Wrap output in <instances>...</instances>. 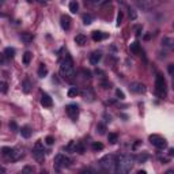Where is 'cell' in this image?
I'll list each match as a JSON object with an SVG mask.
<instances>
[{"instance_id": "1", "label": "cell", "mask_w": 174, "mask_h": 174, "mask_svg": "<svg viewBox=\"0 0 174 174\" xmlns=\"http://www.w3.org/2000/svg\"><path fill=\"white\" fill-rule=\"evenodd\" d=\"M133 157L131 155H121V157L116 158V171L118 173H128L133 166Z\"/></svg>"}, {"instance_id": "2", "label": "cell", "mask_w": 174, "mask_h": 174, "mask_svg": "<svg viewBox=\"0 0 174 174\" xmlns=\"http://www.w3.org/2000/svg\"><path fill=\"white\" fill-rule=\"evenodd\" d=\"M60 73L61 76L67 79H72L73 73H75V69H73V61L69 55H65V57L63 59L61 64H60Z\"/></svg>"}, {"instance_id": "3", "label": "cell", "mask_w": 174, "mask_h": 174, "mask_svg": "<svg viewBox=\"0 0 174 174\" xmlns=\"http://www.w3.org/2000/svg\"><path fill=\"white\" fill-rule=\"evenodd\" d=\"M1 151H3V155H4V158H6V159H8V161H18V159L21 158V155H22V152L19 151L18 148L4 147Z\"/></svg>"}, {"instance_id": "4", "label": "cell", "mask_w": 174, "mask_h": 174, "mask_svg": "<svg viewBox=\"0 0 174 174\" xmlns=\"http://www.w3.org/2000/svg\"><path fill=\"white\" fill-rule=\"evenodd\" d=\"M99 163H101V166L103 169L112 170V169H114V166H116V157H114V155H105V157L99 161Z\"/></svg>"}, {"instance_id": "5", "label": "cell", "mask_w": 174, "mask_h": 174, "mask_svg": "<svg viewBox=\"0 0 174 174\" xmlns=\"http://www.w3.org/2000/svg\"><path fill=\"white\" fill-rule=\"evenodd\" d=\"M150 141H151L152 146H155L157 148H161V150L167 147L166 140L163 139L162 136H159V135H151V136H150Z\"/></svg>"}, {"instance_id": "6", "label": "cell", "mask_w": 174, "mask_h": 174, "mask_svg": "<svg viewBox=\"0 0 174 174\" xmlns=\"http://www.w3.org/2000/svg\"><path fill=\"white\" fill-rule=\"evenodd\" d=\"M155 87H157V93L159 95H166V82L162 75L157 76V82H155Z\"/></svg>"}, {"instance_id": "7", "label": "cell", "mask_w": 174, "mask_h": 174, "mask_svg": "<svg viewBox=\"0 0 174 174\" xmlns=\"http://www.w3.org/2000/svg\"><path fill=\"white\" fill-rule=\"evenodd\" d=\"M55 163H56L57 167H67V166H69V163H71V159L68 157H65L64 154H59L55 158Z\"/></svg>"}, {"instance_id": "8", "label": "cell", "mask_w": 174, "mask_h": 174, "mask_svg": "<svg viewBox=\"0 0 174 174\" xmlns=\"http://www.w3.org/2000/svg\"><path fill=\"white\" fill-rule=\"evenodd\" d=\"M33 155L37 161H44V144H42L41 141H37V143H35Z\"/></svg>"}, {"instance_id": "9", "label": "cell", "mask_w": 174, "mask_h": 174, "mask_svg": "<svg viewBox=\"0 0 174 174\" xmlns=\"http://www.w3.org/2000/svg\"><path fill=\"white\" fill-rule=\"evenodd\" d=\"M136 4L140 7L141 10L148 11V10H151L152 7H154L155 1H154V0H136Z\"/></svg>"}, {"instance_id": "10", "label": "cell", "mask_w": 174, "mask_h": 174, "mask_svg": "<svg viewBox=\"0 0 174 174\" xmlns=\"http://www.w3.org/2000/svg\"><path fill=\"white\" fill-rule=\"evenodd\" d=\"M65 110H67V114L72 118V120H76V118H78V116H79V107L76 106V105L71 103V105H68V106L65 107Z\"/></svg>"}, {"instance_id": "11", "label": "cell", "mask_w": 174, "mask_h": 174, "mask_svg": "<svg viewBox=\"0 0 174 174\" xmlns=\"http://www.w3.org/2000/svg\"><path fill=\"white\" fill-rule=\"evenodd\" d=\"M129 90L133 91V93H137V94H141L146 91V86L143 83H139V82H133V83L129 84Z\"/></svg>"}, {"instance_id": "12", "label": "cell", "mask_w": 174, "mask_h": 174, "mask_svg": "<svg viewBox=\"0 0 174 174\" xmlns=\"http://www.w3.org/2000/svg\"><path fill=\"white\" fill-rule=\"evenodd\" d=\"M60 23H61V27L64 30H69V27H71V18L68 17V15H61Z\"/></svg>"}, {"instance_id": "13", "label": "cell", "mask_w": 174, "mask_h": 174, "mask_svg": "<svg viewBox=\"0 0 174 174\" xmlns=\"http://www.w3.org/2000/svg\"><path fill=\"white\" fill-rule=\"evenodd\" d=\"M101 59H102L101 52H93V53L90 55V63L91 64H94V65L101 61Z\"/></svg>"}, {"instance_id": "14", "label": "cell", "mask_w": 174, "mask_h": 174, "mask_svg": "<svg viewBox=\"0 0 174 174\" xmlns=\"http://www.w3.org/2000/svg\"><path fill=\"white\" fill-rule=\"evenodd\" d=\"M52 103H53V102H52V98L48 95V94H44V95L41 97V105L44 107H51Z\"/></svg>"}, {"instance_id": "15", "label": "cell", "mask_w": 174, "mask_h": 174, "mask_svg": "<svg viewBox=\"0 0 174 174\" xmlns=\"http://www.w3.org/2000/svg\"><path fill=\"white\" fill-rule=\"evenodd\" d=\"M75 42H76L79 46H83L87 44V38L84 37L83 34H78V35L75 37Z\"/></svg>"}, {"instance_id": "16", "label": "cell", "mask_w": 174, "mask_h": 174, "mask_svg": "<svg viewBox=\"0 0 174 174\" xmlns=\"http://www.w3.org/2000/svg\"><path fill=\"white\" fill-rule=\"evenodd\" d=\"M21 135H22L23 137H26V139L30 137V136H31V129H30V127H27V125H26V127H22V129H21Z\"/></svg>"}, {"instance_id": "17", "label": "cell", "mask_w": 174, "mask_h": 174, "mask_svg": "<svg viewBox=\"0 0 174 174\" xmlns=\"http://www.w3.org/2000/svg\"><path fill=\"white\" fill-rule=\"evenodd\" d=\"M162 44H163V46H166V48H171L174 44V41L171 37H165V38L162 39Z\"/></svg>"}, {"instance_id": "18", "label": "cell", "mask_w": 174, "mask_h": 174, "mask_svg": "<svg viewBox=\"0 0 174 174\" xmlns=\"http://www.w3.org/2000/svg\"><path fill=\"white\" fill-rule=\"evenodd\" d=\"M106 37V34L101 33V31H93V39L94 41H101V39H103Z\"/></svg>"}, {"instance_id": "19", "label": "cell", "mask_w": 174, "mask_h": 174, "mask_svg": "<svg viewBox=\"0 0 174 174\" xmlns=\"http://www.w3.org/2000/svg\"><path fill=\"white\" fill-rule=\"evenodd\" d=\"M46 73H48V68L44 64H41L38 68V76L39 78H44V76H46Z\"/></svg>"}, {"instance_id": "20", "label": "cell", "mask_w": 174, "mask_h": 174, "mask_svg": "<svg viewBox=\"0 0 174 174\" xmlns=\"http://www.w3.org/2000/svg\"><path fill=\"white\" fill-rule=\"evenodd\" d=\"M79 10V4L78 1H71L69 3V11L73 12V14H76V11Z\"/></svg>"}, {"instance_id": "21", "label": "cell", "mask_w": 174, "mask_h": 174, "mask_svg": "<svg viewBox=\"0 0 174 174\" xmlns=\"http://www.w3.org/2000/svg\"><path fill=\"white\" fill-rule=\"evenodd\" d=\"M31 57H33V55H31L30 52H26V53L23 55V64L27 65L29 63H30V60H31Z\"/></svg>"}, {"instance_id": "22", "label": "cell", "mask_w": 174, "mask_h": 174, "mask_svg": "<svg viewBox=\"0 0 174 174\" xmlns=\"http://www.w3.org/2000/svg\"><path fill=\"white\" fill-rule=\"evenodd\" d=\"M78 94H79V91L76 87H71V89L68 90V97H69V98H73V97H76Z\"/></svg>"}, {"instance_id": "23", "label": "cell", "mask_w": 174, "mask_h": 174, "mask_svg": "<svg viewBox=\"0 0 174 174\" xmlns=\"http://www.w3.org/2000/svg\"><path fill=\"white\" fill-rule=\"evenodd\" d=\"M129 48H131V52H133V53H136V55L140 52V49H139V44H137V42H132Z\"/></svg>"}, {"instance_id": "24", "label": "cell", "mask_w": 174, "mask_h": 174, "mask_svg": "<svg viewBox=\"0 0 174 174\" xmlns=\"http://www.w3.org/2000/svg\"><path fill=\"white\" fill-rule=\"evenodd\" d=\"M30 87H31V83H30L29 80H25L22 83V89L25 93H29V91H30Z\"/></svg>"}, {"instance_id": "25", "label": "cell", "mask_w": 174, "mask_h": 174, "mask_svg": "<svg viewBox=\"0 0 174 174\" xmlns=\"http://www.w3.org/2000/svg\"><path fill=\"white\" fill-rule=\"evenodd\" d=\"M105 131H106V128H105V125H103V124H98V125H97V133H99V135H105Z\"/></svg>"}, {"instance_id": "26", "label": "cell", "mask_w": 174, "mask_h": 174, "mask_svg": "<svg viewBox=\"0 0 174 174\" xmlns=\"http://www.w3.org/2000/svg\"><path fill=\"white\" fill-rule=\"evenodd\" d=\"M93 1V4H95V6H105L107 3H110V0H91Z\"/></svg>"}, {"instance_id": "27", "label": "cell", "mask_w": 174, "mask_h": 174, "mask_svg": "<svg viewBox=\"0 0 174 174\" xmlns=\"http://www.w3.org/2000/svg\"><path fill=\"white\" fill-rule=\"evenodd\" d=\"M107 140L110 141L112 144L117 143V135H116V133H109V135H107Z\"/></svg>"}, {"instance_id": "28", "label": "cell", "mask_w": 174, "mask_h": 174, "mask_svg": "<svg viewBox=\"0 0 174 174\" xmlns=\"http://www.w3.org/2000/svg\"><path fill=\"white\" fill-rule=\"evenodd\" d=\"M83 98L84 99H89V101H93V94H91V91L89 90H84L83 91Z\"/></svg>"}, {"instance_id": "29", "label": "cell", "mask_w": 174, "mask_h": 174, "mask_svg": "<svg viewBox=\"0 0 174 174\" xmlns=\"http://www.w3.org/2000/svg\"><path fill=\"white\" fill-rule=\"evenodd\" d=\"M0 91L4 93V94L8 91V84H7L6 82H0Z\"/></svg>"}, {"instance_id": "30", "label": "cell", "mask_w": 174, "mask_h": 174, "mask_svg": "<svg viewBox=\"0 0 174 174\" xmlns=\"http://www.w3.org/2000/svg\"><path fill=\"white\" fill-rule=\"evenodd\" d=\"M21 37H22V39L25 41V42H30V41L33 39V37H31L29 33H22V35H21Z\"/></svg>"}, {"instance_id": "31", "label": "cell", "mask_w": 174, "mask_h": 174, "mask_svg": "<svg viewBox=\"0 0 174 174\" xmlns=\"http://www.w3.org/2000/svg\"><path fill=\"white\" fill-rule=\"evenodd\" d=\"M93 150L94 151H101V150H103V144L102 143H94L93 144Z\"/></svg>"}, {"instance_id": "32", "label": "cell", "mask_w": 174, "mask_h": 174, "mask_svg": "<svg viewBox=\"0 0 174 174\" xmlns=\"http://www.w3.org/2000/svg\"><path fill=\"white\" fill-rule=\"evenodd\" d=\"M93 22V17L91 15H84L83 17V23L84 25H90Z\"/></svg>"}, {"instance_id": "33", "label": "cell", "mask_w": 174, "mask_h": 174, "mask_svg": "<svg viewBox=\"0 0 174 174\" xmlns=\"http://www.w3.org/2000/svg\"><path fill=\"white\" fill-rule=\"evenodd\" d=\"M4 53H6L7 57H12V56H14V53H15V49H12V48H7L6 51H4Z\"/></svg>"}, {"instance_id": "34", "label": "cell", "mask_w": 174, "mask_h": 174, "mask_svg": "<svg viewBox=\"0 0 174 174\" xmlns=\"http://www.w3.org/2000/svg\"><path fill=\"white\" fill-rule=\"evenodd\" d=\"M45 143L48 144V146H52L53 143H55V139L52 137V136H46V139H45Z\"/></svg>"}, {"instance_id": "35", "label": "cell", "mask_w": 174, "mask_h": 174, "mask_svg": "<svg viewBox=\"0 0 174 174\" xmlns=\"http://www.w3.org/2000/svg\"><path fill=\"white\" fill-rule=\"evenodd\" d=\"M10 129H11L12 132H15V131H18L17 123H14V121H11V123H10Z\"/></svg>"}, {"instance_id": "36", "label": "cell", "mask_w": 174, "mask_h": 174, "mask_svg": "<svg viewBox=\"0 0 174 174\" xmlns=\"http://www.w3.org/2000/svg\"><path fill=\"white\" fill-rule=\"evenodd\" d=\"M121 21H123V12L120 11V12H118V15H117V26L121 25Z\"/></svg>"}, {"instance_id": "37", "label": "cell", "mask_w": 174, "mask_h": 174, "mask_svg": "<svg viewBox=\"0 0 174 174\" xmlns=\"http://www.w3.org/2000/svg\"><path fill=\"white\" fill-rule=\"evenodd\" d=\"M116 95L120 98V99H123V98H125V95H124V93L121 90H116Z\"/></svg>"}, {"instance_id": "38", "label": "cell", "mask_w": 174, "mask_h": 174, "mask_svg": "<svg viewBox=\"0 0 174 174\" xmlns=\"http://www.w3.org/2000/svg\"><path fill=\"white\" fill-rule=\"evenodd\" d=\"M169 73H170V75H173L174 73V65L173 64H169Z\"/></svg>"}, {"instance_id": "39", "label": "cell", "mask_w": 174, "mask_h": 174, "mask_svg": "<svg viewBox=\"0 0 174 174\" xmlns=\"http://www.w3.org/2000/svg\"><path fill=\"white\" fill-rule=\"evenodd\" d=\"M146 159H147V155H140V157H137V161H139V162H144Z\"/></svg>"}, {"instance_id": "40", "label": "cell", "mask_w": 174, "mask_h": 174, "mask_svg": "<svg viewBox=\"0 0 174 174\" xmlns=\"http://www.w3.org/2000/svg\"><path fill=\"white\" fill-rule=\"evenodd\" d=\"M6 173V169L3 167V166H0V174H4Z\"/></svg>"}, {"instance_id": "41", "label": "cell", "mask_w": 174, "mask_h": 174, "mask_svg": "<svg viewBox=\"0 0 174 174\" xmlns=\"http://www.w3.org/2000/svg\"><path fill=\"white\" fill-rule=\"evenodd\" d=\"M23 171H33V169H30V167H25V170Z\"/></svg>"}, {"instance_id": "42", "label": "cell", "mask_w": 174, "mask_h": 174, "mask_svg": "<svg viewBox=\"0 0 174 174\" xmlns=\"http://www.w3.org/2000/svg\"><path fill=\"white\" fill-rule=\"evenodd\" d=\"M137 174H146V171H144V170H140V171H137Z\"/></svg>"}, {"instance_id": "43", "label": "cell", "mask_w": 174, "mask_h": 174, "mask_svg": "<svg viewBox=\"0 0 174 174\" xmlns=\"http://www.w3.org/2000/svg\"><path fill=\"white\" fill-rule=\"evenodd\" d=\"M29 1H33V0H29Z\"/></svg>"}]
</instances>
